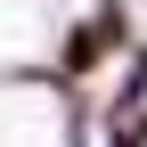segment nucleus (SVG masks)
Returning a JSON list of instances; mask_svg holds the SVG:
<instances>
[{
  "label": "nucleus",
  "mask_w": 147,
  "mask_h": 147,
  "mask_svg": "<svg viewBox=\"0 0 147 147\" xmlns=\"http://www.w3.org/2000/svg\"><path fill=\"white\" fill-rule=\"evenodd\" d=\"M115 49H131V8H123V0H90V16H74L65 41H57V74L82 82V74H98Z\"/></svg>",
  "instance_id": "nucleus-1"
},
{
  "label": "nucleus",
  "mask_w": 147,
  "mask_h": 147,
  "mask_svg": "<svg viewBox=\"0 0 147 147\" xmlns=\"http://www.w3.org/2000/svg\"><path fill=\"white\" fill-rule=\"evenodd\" d=\"M98 131H106V147H147V98H115Z\"/></svg>",
  "instance_id": "nucleus-2"
}]
</instances>
